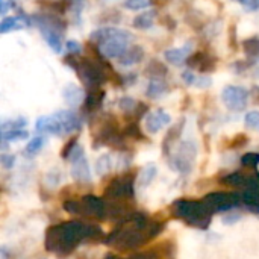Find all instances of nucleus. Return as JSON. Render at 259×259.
Segmentation results:
<instances>
[{
  "mask_svg": "<svg viewBox=\"0 0 259 259\" xmlns=\"http://www.w3.org/2000/svg\"><path fill=\"white\" fill-rule=\"evenodd\" d=\"M38 27L42 33L44 41L50 46V49L55 53H61L62 52V36L61 32L47 20V18H39L38 20Z\"/></svg>",
  "mask_w": 259,
  "mask_h": 259,
  "instance_id": "obj_10",
  "label": "nucleus"
},
{
  "mask_svg": "<svg viewBox=\"0 0 259 259\" xmlns=\"http://www.w3.org/2000/svg\"><path fill=\"white\" fill-rule=\"evenodd\" d=\"M103 234L97 226L83 225L80 222H64L50 226L46 231V249L56 256H68L79 244L90 240H97Z\"/></svg>",
  "mask_w": 259,
  "mask_h": 259,
  "instance_id": "obj_1",
  "label": "nucleus"
},
{
  "mask_svg": "<svg viewBox=\"0 0 259 259\" xmlns=\"http://www.w3.org/2000/svg\"><path fill=\"white\" fill-rule=\"evenodd\" d=\"M30 21L23 17V15H14V17H5L0 23V32L2 33H8L11 30H18V29H24L29 27Z\"/></svg>",
  "mask_w": 259,
  "mask_h": 259,
  "instance_id": "obj_17",
  "label": "nucleus"
},
{
  "mask_svg": "<svg viewBox=\"0 0 259 259\" xmlns=\"http://www.w3.org/2000/svg\"><path fill=\"white\" fill-rule=\"evenodd\" d=\"M153 5V0H124L123 6L131 11H140V9H147Z\"/></svg>",
  "mask_w": 259,
  "mask_h": 259,
  "instance_id": "obj_27",
  "label": "nucleus"
},
{
  "mask_svg": "<svg viewBox=\"0 0 259 259\" xmlns=\"http://www.w3.org/2000/svg\"><path fill=\"white\" fill-rule=\"evenodd\" d=\"M44 146V138L42 137H35L33 140L29 141V144L26 146V155H36Z\"/></svg>",
  "mask_w": 259,
  "mask_h": 259,
  "instance_id": "obj_29",
  "label": "nucleus"
},
{
  "mask_svg": "<svg viewBox=\"0 0 259 259\" xmlns=\"http://www.w3.org/2000/svg\"><path fill=\"white\" fill-rule=\"evenodd\" d=\"M155 18H156V11H153V9L146 11V12H143L134 18V27L140 29V30L150 29L155 24Z\"/></svg>",
  "mask_w": 259,
  "mask_h": 259,
  "instance_id": "obj_21",
  "label": "nucleus"
},
{
  "mask_svg": "<svg viewBox=\"0 0 259 259\" xmlns=\"http://www.w3.org/2000/svg\"><path fill=\"white\" fill-rule=\"evenodd\" d=\"M155 176H156V168H155V165H147V167L140 173V176H138V184H140L141 187L149 185V184L155 179Z\"/></svg>",
  "mask_w": 259,
  "mask_h": 259,
  "instance_id": "obj_25",
  "label": "nucleus"
},
{
  "mask_svg": "<svg viewBox=\"0 0 259 259\" xmlns=\"http://www.w3.org/2000/svg\"><path fill=\"white\" fill-rule=\"evenodd\" d=\"M64 209L74 215H82L88 219H102L106 212L105 200L96 196H83L80 199H71L64 203Z\"/></svg>",
  "mask_w": 259,
  "mask_h": 259,
  "instance_id": "obj_5",
  "label": "nucleus"
},
{
  "mask_svg": "<svg viewBox=\"0 0 259 259\" xmlns=\"http://www.w3.org/2000/svg\"><path fill=\"white\" fill-rule=\"evenodd\" d=\"M164 229L161 222H155L143 214L131 215L120 228L108 235L105 243L118 250H132L147 244L152 238L158 237Z\"/></svg>",
  "mask_w": 259,
  "mask_h": 259,
  "instance_id": "obj_2",
  "label": "nucleus"
},
{
  "mask_svg": "<svg viewBox=\"0 0 259 259\" xmlns=\"http://www.w3.org/2000/svg\"><path fill=\"white\" fill-rule=\"evenodd\" d=\"M167 90H168L167 83H165L162 79L155 77V79H152V80L149 82L146 93H147V96H149L150 99H158V97H161L162 94H165Z\"/></svg>",
  "mask_w": 259,
  "mask_h": 259,
  "instance_id": "obj_22",
  "label": "nucleus"
},
{
  "mask_svg": "<svg viewBox=\"0 0 259 259\" xmlns=\"http://www.w3.org/2000/svg\"><path fill=\"white\" fill-rule=\"evenodd\" d=\"M202 200L211 209L212 214L214 212H226V211H231V209L237 208L243 202L241 200V196H238L235 193H225V191L209 193Z\"/></svg>",
  "mask_w": 259,
  "mask_h": 259,
  "instance_id": "obj_8",
  "label": "nucleus"
},
{
  "mask_svg": "<svg viewBox=\"0 0 259 259\" xmlns=\"http://www.w3.org/2000/svg\"><path fill=\"white\" fill-rule=\"evenodd\" d=\"M241 164L247 168H255L258 167L259 164V153H255V152H249L246 155H243L241 158Z\"/></svg>",
  "mask_w": 259,
  "mask_h": 259,
  "instance_id": "obj_30",
  "label": "nucleus"
},
{
  "mask_svg": "<svg viewBox=\"0 0 259 259\" xmlns=\"http://www.w3.org/2000/svg\"><path fill=\"white\" fill-rule=\"evenodd\" d=\"M191 55V49L190 46H185V47H179V49H170L164 53L165 56V61H168L170 64L173 65H182L184 62L188 61Z\"/></svg>",
  "mask_w": 259,
  "mask_h": 259,
  "instance_id": "obj_18",
  "label": "nucleus"
},
{
  "mask_svg": "<svg viewBox=\"0 0 259 259\" xmlns=\"http://www.w3.org/2000/svg\"><path fill=\"white\" fill-rule=\"evenodd\" d=\"M211 77H208V76H199L197 77V80H196V87H200V88H206V87H209L211 85Z\"/></svg>",
  "mask_w": 259,
  "mask_h": 259,
  "instance_id": "obj_37",
  "label": "nucleus"
},
{
  "mask_svg": "<svg viewBox=\"0 0 259 259\" xmlns=\"http://www.w3.org/2000/svg\"><path fill=\"white\" fill-rule=\"evenodd\" d=\"M111 167H112V164H111V156L109 155L100 156L97 159V162H96V171H97L99 176H103V175L109 173Z\"/></svg>",
  "mask_w": 259,
  "mask_h": 259,
  "instance_id": "obj_26",
  "label": "nucleus"
},
{
  "mask_svg": "<svg viewBox=\"0 0 259 259\" xmlns=\"http://www.w3.org/2000/svg\"><path fill=\"white\" fill-rule=\"evenodd\" d=\"M253 178L255 176H249V175H243V173H234V175H229L223 179L225 184L231 185V187H243V188H247L252 182H253Z\"/></svg>",
  "mask_w": 259,
  "mask_h": 259,
  "instance_id": "obj_23",
  "label": "nucleus"
},
{
  "mask_svg": "<svg viewBox=\"0 0 259 259\" xmlns=\"http://www.w3.org/2000/svg\"><path fill=\"white\" fill-rule=\"evenodd\" d=\"M55 115L59 118V121L62 124L64 135L73 134V132H76L80 127V118L73 111H58V112H55Z\"/></svg>",
  "mask_w": 259,
  "mask_h": 259,
  "instance_id": "obj_16",
  "label": "nucleus"
},
{
  "mask_svg": "<svg viewBox=\"0 0 259 259\" xmlns=\"http://www.w3.org/2000/svg\"><path fill=\"white\" fill-rule=\"evenodd\" d=\"M222 100L231 111H243L249 103V91L238 85H229L222 91Z\"/></svg>",
  "mask_w": 259,
  "mask_h": 259,
  "instance_id": "obj_9",
  "label": "nucleus"
},
{
  "mask_svg": "<svg viewBox=\"0 0 259 259\" xmlns=\"http://www.w3.org/2000/svg\"><path fill=\"white\" fill-rule=\"evenodd\" d=\"M82 2L83 0H73V3H79V5H82Z\"/></svg>",
  "mask_w": 259,
  "mask_h": 259,
  "instance_id": "obj_42",
  "label": "nucleus"
},
{
  "mask_svg": "<svg viewBox=\"0 0 259 259\" xmlns=\"http://www.w3.org/2000/svg\"><path fill=\"white\" fill-rule=\"evenodd\" d=\"M135 100L134 99H131V97H124V99H121L120 100V108L124 111V112H131V111H134L135 109Z\"/></svg>",
  "mask_w": 259,
  "mask_h": 259,
  "instance_id": "obj_35",
  "label": "nucleus"
},
{
  "mask_svg": "<svg viewBox=\"0 0 259 259\" xmlns=\"http://www.w3.org/2000/svg\"><path fill=\"white\" fill-rule=\"evenodd\" d=\"M244 123L249 129L259 131V111H250L244 117Z\"/></svg>",
  "mask_w": 259,
  "mask_h": 259,
  "instance_id": "obj_31",
  "label": "nucleus"
},
{
  "mask_svg": "<svg viewBox=\"0 0 259 259\" xmlns=\"http://www.w3.org/2000/svg\"><path fill=\"white\" fill-rule=\"evenodd\" d=\"M91 41L99 44V50L106 58H120L129 47L131 33L118 27H102L94 30Z\"/></svg>",
  "mask_w": 259,
  "mask_h": 259,
  "instance_id": "obj_3",
  "label": "nucleus"
},
{
  "mask_svg": "<svg viewBox=\"0 0 259 259\" xmlns=\"http://www.w3.org/2000/svg\"><path fill=\"white\" fill-rule=\"evenodd\" d=\"M241 200L252 212L259 214V175L253 178V182L247 188H244Z\"/></svg>",
  "mask_w": 259,
  "mask_h": 259,
  "instance_id": "obj_14",
  "label": "nucleus"
},
{
  "mask_svg": "<svg viewBox=\"0 0 259 259\" xmlns=\"http://www.w3.org/2000/svg\"><path fill=\"white\" fill-rule=\"evenodd\" d=\"M15 162V156L12 155H2V164L5 168H11Z\"/></svg>",
  "mask_w": 259,
  "mask_h": 259,
  "instance_id": "obj_38",
  "label": "nucleus"
},
{
  "mask_svg": "<svg viewBox=\"0 0 259 259\" xmlns=\"http://www.w3.org/2000/svg\"><path fill=\"white\" fill-rule=\"evenodd\" d=\"M26 120L18 118V120H11V121H3L2 123V132L3 131H12V129H21L23 126H26Z\"/></svg>",
  "mask_w": 259,
  "mask_h": 259,
  "instance_id": "obj_33",
  "label": "nucleus"
},
{
  "mask_svg": "<svg viewBox=\"0 0 259 259\" xmlns=\"http://www.w3.org/2000/svg\"><path fill=\"white\" fill-rule=\"evenodd\" d=\"M35 129L41 134H52V135H64L62 124L59 118L52 114V115H44L39 117L35 123Z\"/></svg>",
  "mask_w": 259,
  "mask_h": 259,
  "instance_id": "obj_13",
  "label": "nucleus"
},
{
  "mask_svg": "<svg viewBox=\"0 0 259 259\" xmlns=\"http://www.w3.org/2000/svg\"><path fill=\"white\" fill-rule=\"evenodd\" d=\"M143 58H144V50H143V47H140V46H132V47H129V49L118 58V62H120L121 65L129 67V65L138 64L140 61H143Z\"/></svg>",
  "mask_w": 259,
  "mask_h": 259,
  "instance_id": "obj_19",
  "label": "nucleus"
},
{
  "mask_svg": "<svg viewBox=\"0 0 259 259\" xmlns=\"http://www.w3.org/2000/svg\"><path fill=\"white\" fill-rule=\"evenodd\" d=\"M246 6H247L250 11H256V9H259V0H247Z\"/></svg>",
  "mask_w": 259,
  "mask_h": 259,
  "instance_id": "obj_40",
  "label": "nucleus"
},
{
  "mask_svg": "<svg viewBox=\"0 0 259 259\" xmlns=\"http://www.w3.org/2000/svg\"><path fill=\"white\" fill-rule=\"evenodd\" d=\"M29 134L23 129H12V131H3L2 132V141L3 143H12V141H21L26 140Z\"/></svg>",
  "mask_w": 259,
  "mask_h": 259,
  "instance_id": "obj_24",
  "label": "nucleus"
},
{
  "mask_svg": "<svg viewBox=\"0 0 259 259\" xmlns=\"http://www.w3.org/2000/svg\"><path fill=\"white\" fill-rule=\"evenodd\" d=\"M62 94H64L65 102H67L71 108L79 106V105L87 99L85 94H83V91H82V88H79V87H76V85H68V87H65L64 91H62Z\"/></svg>",
  "mask_w": 259,
  "mask_h": 259,
  "instance_id": "obj_20",
  "label": "nucleus"
},
{
  "mask_svg": "<svg viewBox=\"0 0 259 259\" xmlns=\"http://www.w3.org/2000/svg\"><path fill=\"white\" fill-rule=\"evenodd\" d=\"M171 211L176 219L185 222L188 226L199 229H208L212 220V212L203 200L181 199L173 203Z\"/></svg>",
  "mask_w": 259,
  "mask_h": 259,
  "instance_id": "obj_4",
  "label": "nucleus"
},
{
  "mask_svg": "<svg viewBox=\"0 0 259 259\" xmlns=\"http://www.w3.org/2000/svg\"><path fill=\"white\" fill-rule=\"evenodd\" d=\"M76 68H77V71H79L82 80H83L87 85H90V87H99V85L103 82V79H105L103 71H102L96 64H91V62H88V61L82 62V64H80L79 67H76Z\"/></svg>",
  "mask_w": 259,
  "mask_h": 259,
  "instance_id": "obj_11",
  "label": "nucleus"
},
{
  "mask_svg": "<svg viewBox=\"0 0 259 259\" xmlns=\"http://www.w3.org/2000/svg\"><path fill=\"white\" fill-rule=\"evenodd\" d=\"M70 162H71V178L76 182L88 184L91 181V171H90V165H88L85 155H82Z\"/></svg>",
  "mask_w": 259,
  "mask_h": 259,
  "instance_id": "obj_15",
  "label": "nucleus"
},
{
  "mask_svg": "<svg viewBox=\"0 0 259 259\" xmlns=\"http://www.w3.org/2000/svg\"><path fill=\"white\" fill-rule=\"evenodd\" d=\"M105 259H159L156 252H143V253H135L129 258H120V256H115V255H106Z\"/></svg>",
  "mask_w": 259,
  "mask_h": 259,
  "instance_id": "obj_32",
  "label": "nucleus"
},
{
  "mask_svg": "<svg viewBox=\"0 0 259 259\" xmlns=\"http://www.w3.org/2000/svg\"><path fill=\"white\" fill-rule=\"evenodd\" d=\"M196 156H197V150L194 143L184 141L179 144V147L171 156V167L182 175H188L194 167Z\"/></svg>",
  "mask_w": 259,
  "mask_h": 259,
  "instance_id": "obj_7",
  "label": "nucleus"
},
{
  "mask_svg": "<svg viewBox=\"0 0 259 259\" xmlns=\"http://www.w3.org/2000/svg\"><path fill=\"white\" fill-rule=\"evenodd\" d=\"M65 47H67V52H68L70 55H79V53L82 52V46H80V42H79V41H74V39L67 41Z\"/></svg>",
  "mask_w": 259,
  "mask_h": 259,
  "instance_id": "obj_34",
  "label": "nucleus"
},
{
  "mask_svg": "<svg viewBox=\"0 0 259 259\" xmlns=\"http://www.w3.org/2000/svg\"><path fill=\"white\" fill-rule=\"evenodd\" d=\"M170 121H171L170 114H167L162 109H156L146 117V131L149 134H158L165 126H168Z\"/></svg>",
  "mask_w": 259,
  "mask_h": 259,
  "instance_id": "obj_12",
  "label": "nucleus"
},
{
  "mask_svg": "<svg viewBox=\"0 0 259 259\" xmlns=\"http://www.w3.org/2000/svg\"><path fill=\"white\" fill-rule=\"evenodd\" d=\"M105 197L112 205L114 211L120 212L121 209H124L126 203L129 200H134V197H135L132 178L123 176V178H118V179L112 181L111 185L108 187L106 193H105Z\"/></svg>",
  "mask_w": 259,
  "mask_h": 259,
  "instance_id": "obj_6",
  "label": "nucleus"
},
{
  "mask_svg": "<svg viewBox=\"0 0 259 259\" xmlns=\"http://www.w3.org/2000/svg\"><path fill=\"white\" fill-rule=\"evenodd\" d=\"M235 2H238V3H243V5H246V3H247V0H235Z\"/></svg>",
  "mask_w": 259,
  "mask_h": 259,
  "instance_id": "obj_41",
  "label": "nucleus"
},
{
  "mask_svg": "<svg viewBox=\"0 0 259 259\" xmlns=\"http://www.w3.org/2000/svg\"><path fill=\"white\" fill-rule=\"evenodd\" d=\"M244 52L249 55V56H259V38L255 36V38H249L244 41Z\"/></svg>",
  "mask_w": 259,
  "mask_h": 259,
  "instance_id": "obj_28",
  "label": "nucleus"
},
{
  "mask_svg": "<svg viewBox=\"0 0 259 259\" xmlns=\"http://www.w3.org/2000/svg\"><path fill=\"white\" fill-rule=\"evenodd\" d=\"M12 0H0V14L5 15L9 11V8H12Z\"/></svg>",
  "mask_w": 259,
  "mask_h": 259,
  "instance_id": "obj_39",
  "label": "nucleus"
},
{
  "mask_svg": "<svg viewBox=\"0 0 259 259\" xmlns=\"http://www.w3.org/2000/svg\"><path fill=\"white\" fill-rule=\"evenodd\" d=\"M197 77H199V76H196V74H194L193 71H190V70H187V71L182 73V79H184L188 85H196Z\"/></svg>",
  "mask_w": 259,
  "mask_h": 259,
  "instance_id": "obj_36",
  "label": "nucleus"
}]
</instances>
